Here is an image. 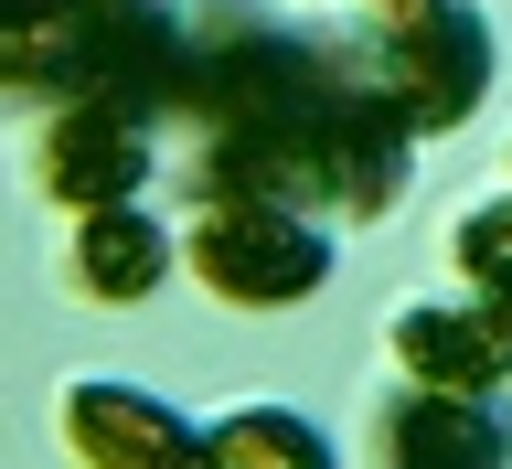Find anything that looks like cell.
Returning <instances> with one entry per match:
<instances>
[{"mask_svg":"<svg viewBox=\"0 0 512 469\" xmlns=\"http://www.w3.org/2000/svg\"><path fill=\"white\" fill-rule=\"evenodd\" d=\"M160 150L192 203L203 192H288L331 224H384L406 203L416 128L374 96L352 43L214 0V11H192L182 75L160 107Z\"/></svg>","mask_w":512,"mask_h":469,"instance_id":"6da1fadb","label":"cell"},{"mask_svg":"<svg viewBox=\"0 0 512 469\" xmlns=\"http://www.w3.org/2000/svg\"><path fill=\"white\" fill-rule=\"evenodd\" d=\"M192 11L182 0H43L22 32H0V96L54 107V96H139L171 107Z\"/></svg>","mask_w":512,"mask_h":469,"instance_id":"7a4b0ae2","label":"cell"},{"mask_svg":"<svg viewBox=\"0 0 512 469\" xmlns=\"http://www.w3.org/2000/svg\"><path fill=\"white\" fill-rule=\"evenodd\" d=\"M352 64L416 139H438L491 96V22L480 0H352Z\"/></svg>","mask_w":512,"mask_h":469,"instance_id":"3957f363","label":"cell"},{"mask_svg":"<svg viewBox=\"0 0 512 469\" xmlns=\"http://www.w3.org/2000/svg\"><path fill=\"white\" fill-rule=\"evenodd\" d=\"M171 246H182L192 288L224 310H299L331 278V224L288 192H203Z\"/></svg>","mask_w":512,"mask_h":469,"instance_id":"277c9868","label":"cell"},{"mask_svg":"<svg viewBox=\"0 0 512 469\" xmlns=\"http://www.w3.org/2000/svg\"><path fill=\"white\" fill-rule=\"evenodd\" d=\"M160 171V107L139 96H54L32 107V192L75 214V203H128Z\"/></svg>","mask_w":512,"mask_h":469,"instance_id":"5b68a950","label":"cell"},{"mask_svg":"<svg viewBox=\"0 0 512 469\" xmlns=\"http://www.w3.org/2000/svg\"><path fill=\"white\" fill-rule=\"evenodd\" d=\"M384 352L406 384H448V395H502L512 384V299L459 278V299H406L384 320Z\"/></svg>","mask_w":512,"mask_h":469,"instance_id":"8992f818","label":"cell"},{"mask_svg":"<svg viewBox=\"0 0 512 469\" xmlns=\"http://www.w3.org/2000/svg\"><path fill=\"white\" fill-rule=\"evenodd\" d=\"M54 438L75 448L86 469H171V459H203V427H192L171 395L128 384V374H64Z\"/></svg>","mask_w":512,"mask_h":469,"instance_id":"52a82bcc","label":"cell"},{"mask_svg":"<svg viewBox=\"0 0 512 469\" xmlns=\"http://www.w3.org/2000/svg\"><path fill=\"white\" fill-rule=\"evenodd\" d=\"M171 224L139 214V192L128 203H75L64 214V246H54V278L64 299H86V310H139L160 278H171Z\"/></svg>","mask_w":512,"mask_h":469,"instance_id":"ba28073f","label":"cell"},{"mask_svg":"<svg viewBox=\"0 0 512 469\" xmlns=\"http://www.w3.org/2000/svg\"><path fill=\"white\" fill-rule=\"evenodd\" d=\"M363 448L384 469H491L512 459V406L502 395H448V384H395Z\"/></svg>","mask_w":512,"mask_h":469,"instance_id":"9c48e42d","label":"cell"},{"mask_svg":"<svg viewBox=\"0 0 512 469\" xmlns=\"http://www.w3.org/2000/svg\"><path fill=\"white\" fill-rule=\"evenodd\" d=\"M203 459H224V469H331V438L288 406H235V416L203 427Z\"/></svg>","mask_w":512,"mask_h":469,"instance_id":"30bf717a","label":"cell"},{"mask_svg":"<svg viewBox=\"0 0 512 469\" xmlns=\"http://www.w3.org/2000/svg\"><path fill=\"white\" fill-rule=\"evenodd\" d=\"M448 267H459L470 288H491V299H512V182L491 192V203H470V214H459Z\"/></svg>","mask_w":512,"mask_h":469,"instance_id":"8fae6325","label":"cell"},{"mask_svg":"<svg viewBox=\"0 0 512 469\" xmlns=\"http://www.w3.org/2000/svg\"><path fill=\"white\" fill-rule=\"evenodd\" d=\"M502 182H512V150H502Z\"/></svg>","mask_w":512,"mask_h":469,"instance_id":"7c38bea8","label":"cell"}]
</instances>
